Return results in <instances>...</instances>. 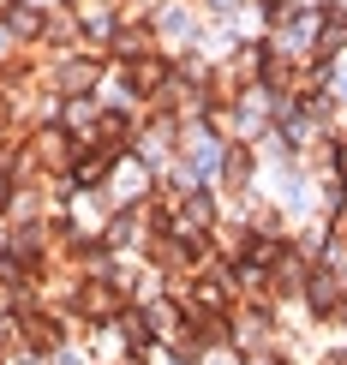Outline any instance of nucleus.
Here are the masks:
<instances>
[]
</instances>
